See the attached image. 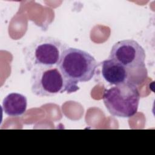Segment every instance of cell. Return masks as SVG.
Wrapping results in <instances>:
<instances>
[{
    "label": "cell",
    "mask_w": 155,
    "mask_h": 155,
    "mask_svg": "<svg viewBox=\"0 0 155 155\" xmlns=\"http://www.w3.org/2000/svg\"><path fill=\"white\" fill-rule=\"evenodd\" d=\"M68 45L52 36H41L23 50L24 62L27 70L41 67H58L64 51Z\"/></svg>",
    "instance_id": "6da1fadb"
},
{
    "label": "cell",
    "mask_w": 155,
    "mask_h": 155,
    "mask_svg": "<svg viewBox=\"0 0 155 155\" xmlns=\"http://www.w3.org/2000/svg\"><path fill=\"white\" fill-rule=\"evenodd\" d=\"M31 91L38 97H51L79 89L78 84L68 80L58 67H41L33 69L30 75Z\"/></svg>",
    "instance_id": "7a4b0ae2"
},
{
    "label": "cell",
    "mask_w": 155,
    "mask_h": 155,
    "mask_svg": "<svg viewBox=\"0 0 155 155\" xmlns=\"http://www.w3.org/2000/svg\"><path fill=\"white\" fill-rule=\"evenodd\" d=\"M140 93L137 86L127 82L105 90L102 99L108 111L117 117H131L137 111Z\"/></svg>",
    "instance_id": "3957f363"
},
{
    "label": "cell",
    "mask_w": 155,
    "mask_h": 155,
    "mask_svg": "<svg viewBox=\"0 0 155 155\" xmlns=\"http://www.w3.org/2000/svg\"><path fill=\"white\" fill-rule=\"evenodd\" d=\"M97 67V61L91 54L73 47H68L64 51L58 65L63 74L76 84L90 81Z\"/></svg>",
    "instance_id": "277c9868"
},
{
    "label": "cell",
    "mask_w": 155,
    "mask_h": 155,
    "mask_svg": "<svg viewBox=\"0 0 155 155\" xmlns=\"http://www.w3.org/2000/svg\"><path fill=\"white\" fill-rule=\"evenodd\" d=\"M145 51L135 40L124 39L116 42L111 47L108 59L127 68L131 73L145 69Z\"/></svg>",
    "instance_id": "5b68a950"
},
{
    "label": "cell",
    "mask_w": 155,
    "mask_h": 155,
    "mask_svg": "<svg viewBox=\"0 0 155 155\" xmlns=\"http://www.w3.org/2000/svg\"><path fill=\"white\" fill-rule=\"evenodd\" d=\"M102 75L111 85H119L130 82L131 73L122 65L116 61L107 59L102 62Z\"/></svg>",
    "instance_id": "8992f818"
},
{
    "label": "cell",
    "mask_w": 155,
    "mask_h": 155,
    "mask_svg": "<svg viewBox=\"0 0 155 155\" xmlns=\"http://www.w3.org/2000/svg\"><path fill=\"white\" fill-rule=\"evenodd\" d=\"M4 112L10 117H19L26 111L27 99L25 96L18 93H11L3 99Z\"/></svg>",
    "instance_id": "52a82bcc"
}]
</instances>
